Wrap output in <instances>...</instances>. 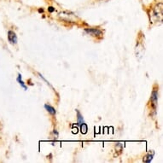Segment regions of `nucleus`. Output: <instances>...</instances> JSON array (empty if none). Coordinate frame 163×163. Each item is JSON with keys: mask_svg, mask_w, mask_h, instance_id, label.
<instances>
[{"mask_svg": "<svg viewBox=\"0 0 163 163\" xmlns=\"http://www.w3.org/2000/svg\"><path fill=\"white\" fill-rule=\"evenodd\" d=\"M8 40L12 45H15L17 43V36H16L15 32H13V31L8 32Z\"/></svg>", "mask_w": 163, "mask_h": 163, "instance_id": "nucleus-1", "label": "nucleus"}, {"mask_svg": "<svg viewBox=\"0 0 163 163\" xmlns=\"http://www.w3.org/2000/svg\"><path fill=\"white\" fill-rule=\"evenodd\" d=\"M87 33H89L90 35H92V36H99V35H102V31H100L99 29H97V28H86L85 30Z\"/></svg>", "mask_w": 163, "mask_h": 163, "instance_id": "nucleus-2", "label": "nucleus"}, {"mask_svg": "<svg viewBox=\"0 0 163 163\" xmlns=\"http://www.w3.org/2000/svg\"><path fill=\"white\" fill-rule=\"evenodd\" d=\"M157 99H158V91L157 90H153L151 94V102L154 105V108H156V104H157Z\"/></svg>", "mask_w": 163, "mask_h": 163, "instance_id": "nucleus-3", "label": "nucleus"}, {"mask_svg": "<svg viewBox=\"0 0 163 163\" xmlns=\"http://www.w3.org/2000/svg\"><path fill=\"white\" fill-rule=\"evenodd\" d=\"M45 109L50 114V115H56V109L53 108V107H51L50 105H48V104H45Z\"/></svg>", "mask_w": 163, "mask_h": 163, "instance_id": "nucleus-4", "label": "nucleus"}, {"mask_svg": "<svg viewBox=\"0 0 163 163\" xmlns=\"http://www.w3.org/2000/svg\"><path fill=\"white\" fill-rule=\"evenodd\" d=\"M80 130H81V133L82 134H86L88 131V127H87V125L86 123H82L80 125Z\"/></svg>", "mask_w": 163, "mask_h": 163, "instance_id": "nucleus-5", "label": "nucleus"}, {"mask_svg": "<svg viewBox=\"0 0 163 163\" xmlns=\"http://www.w3.org/2000/svg\"><path fill=\"white\" fill-rule=\"evenodd\" d=\"M77 118H78V124L79 125H81L82 123H84V118H83V116L81 115V114L77 110Z\"/></svg>", "mask_w": 163, "mask_h": 163, "instance_id": "nucleus-6", "label": "nucleus"}, {"mask_svg": "<svg viewBox=\"0 0 163 163\" xmlns=\"http://www.w3.org/2000/svg\"><path fill=\"white\" fill-rule=\"evenodd\" d=\"M17 81L19 82V84L21 86V87L23 88V89L27 90V86H25V84H24V82L22 81V79H21V74H19L18 75V78H17Z\"/></svg>", "mask_w": 163, "mask_h": 163, "instance_id": "nucleus-7", "label": "nucleus"}, {"mask_svg": "<svg viewBox=\"0 0 163 163\" xmlns=\"http://www.w3.org/2000/svg\"><path fill=\"white\" fill-rule=\"evenodd\" d=\"M152 159H153V155L148 154V155H146V156L144 158V162H150L152 161Z\"/></svg>", "mask_w": 163, "mask_h": 163, "instance_id": "nucleus-8", "label": "nucleus"}, {"mask_svg": "<svg viewBox=\"0 0 163 163\" xmlns=\"http://www.w3.org/2000/svg\"><path fill=\"white\" fill-rule=\"evenodd\" d=\"M48 10H49L50 12H53V11L55 10V9H54L53 7H49V8H48Z\"/></svg>", "mask_w": 163, "mask_h": 163, "instance_id": "nucleus-9", "label": "nucleus"}]
</instances>
